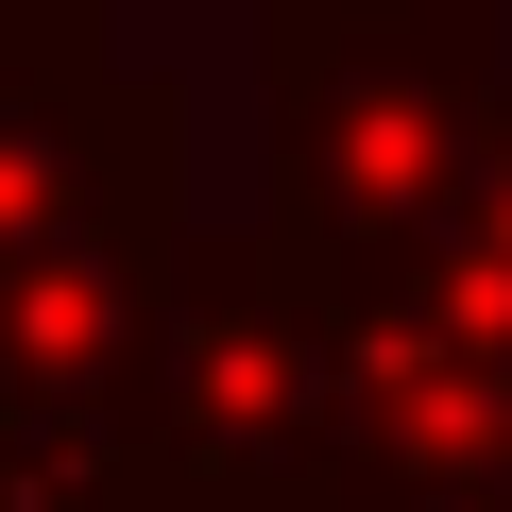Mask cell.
<instances>
[{"instance_id": "3", "label": "cell", "mask_w": 512, "mask_h": 512, "mask_svg": "<svg viewBox=\"0 0 512 512\" xmlns=\"http://www.w3.org/2000/svg\"><path fill=\"white\" fill-rule=\"evenodd\" d=\"M171 86L86 0H0V274L52 239H171Z\"/></svg>"}, {"instance_id": "1", "label": "cell", "mask_w": 512, "mask_h": 512, "mask_svg": "<svg viewBox=\"0 0 512 512\" xmlns=\"http://www.w3.org/2000/svg\"><path fill=\"white\" fill-rule=\"evenodd\" d=\"M495 18L478 0H274L256 103H274V205L256 239L308 256L325 291H376L461 222L478 120H495Z\"/></svg>"}, {"instance_id": "4", "label": "cell", "mask_w": 512, "mask_h": 512, "mask_svg": "<svg viewBox=\"0 0 512 512\" xmlns=\"http://www.w3.org/2000/svg\"><path fill=\"white\" fill-rule=\"evenodd\" d=\"M410 291L444 308V325H478V342H512V86H495V120H478V171H461V222L410 256Z\"/></svg>"}, {"instance_id": "2", "label": "cell", "mask_w": 512, "mask_h": 512, "mask_svg": "<svg viewBox=\"0 0 512 512\" xmlns=\"http://www.w3.org/2000/svg\"><path fill=\"white\" fill-rule=\"evenodd\" d=\"M325 444V291L256 222H171L154 342H137V461L188 512H308Z\"/></svg>"}]
</instances>
